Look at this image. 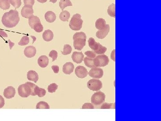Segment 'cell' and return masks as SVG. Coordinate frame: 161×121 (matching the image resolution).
Returning a JSON list of instances; mask_svg holds the SVG:
<instances>
[{
	"mask_svg": "<svg viewBox=\"0 0 161 121\" xmlns=\"http://www.w3.org/2000/svg\"><path fill=\"white\" fill-rule=\"evenodd\" d=\"M72 5V3L70 0H60L59 2L60 7L62 11H63L64 8L67 6H71Z\"/></svg>",
	"mask_w": 161,
	"mask_h": 121,
	"instance_id": "484cf974",
	"label": "cell"
},
{
	"mask_svg": "<svg viewBox=\"0 0 161 121\" xmlns=\"http://www.w3.org/2000/svg\"><path fill=\"white\" fill-rule=\"evenodd\" d=\"M70 17V12L67 10H63L60 13L59 15V18L62 21L68 22Z\"/></svg>",
	"mask_w": 161,
	"mask_h": 121,
	"instance_id": "7402d4cb",
	"label": "cell"
},
{
	"mask_svg": "<svg viewBox=\"0 0 161 121\" xmlns=\"http://www.w3.org/2000/svg\"><path fill=\"white\" fill-rule=\"evenodd\" d=\"M38 64L39 67L43 68L46 67L49 64V59L46 56H41L38 59Z\"/></svg>",
	"mask_w": 161,
	"mask_h": 121,
	"instance_id": "e0dca14e",
	"label": "cell"
},
{
	"mask_svg": "<svg viewBox=\"0 0 161 121\" xmlns=\"http://www.w3.org/2000/svg\"><path fill=\"white\" fill-rule=\"evenodd\" d=\"M87 86L89 89L93 91H98L103 87L101 81L98 79H91L87 82Z\"/></svg>",
	"mask_w": 161,
	"mask_h": 121,
	"instance_id": "52a82bcc",
	"label": "cell"
},
{
	"mask_svg": "<svg viewBox=\"0 0 161 121\" xmlns=\"http://www.w3.org/2000/svg\"><path fill=\"white\" fill-rule=\"evenodd\" d=\"M109 63L108 57L106 55L101 54L97 56L94 58V64L95 67H100L107 66Z\"/></svg>",
	"mask_w": 161,
	"mask_h": 121,
	"instance_id": "5b68a950",
	"label": "cell"
},
{
	"mask_svg": "<svg viewBox=\"0 0 161 121\" xmlns=\"http://www.w3.org/2000/svg\"><path fill=\"white\" fill-rule=\"evenodd\" d=\"M49 56L52 58V62H54L56 59L57 58L58 53L55 50H52L50 52L49 54Z\"/></svg>",
	"mask_w": 161,
	"mask_h": 121,
	"instance_id": "8d00e7d4",
	"label": "cell"
},
{
	"mask_svg": "<svg viewBox=\"0 0 161 121\" xmlns=\"http://www.w3.org/2000/svg\"><path fill=\"white\" fill-rule=\"evenodd\" d=\"M36 108L37 109H49L50 106L47 102L41 101L37 103Z\"/></svg>",
	"mask_w": 161,
	"mask_h": 121,
	"instance_id": "f1b7e54d",
	"label": "cell"
},
{
	"mask_svg": "<svg viewBox=\"0 0 161 121\" xmlns=\"http://www.w3.org/2000/svg\"><path fill=\"white\" fill-rule=\"evenodd\" d=\"M108 13L111 17H116V5L114 3L110 5L108 7Z\"/></svg>",
	"mask_w": 161,
	"mask_h": 121,
	"instance_id": "d4e9b609",
	"label": "cell"
},
{
	"mask_svg": "<svg viewBox=\"0 0 161 121\" xmlns=\"http://www.w3.org/2000/svg\"><path fill=\"white\" fill-rule=\"evenodd\" d=\"M29 37L27 35H24L18 43V45L21 46H26L29 44Z\"/></svg>",
	"mask_w": 161,
	"mask_h": 121,
	"instance_id": "4dcf8cb0",
	"label": "cell"
},
{
	"mask_svg": "<svg viewBox=\"0 0 161 121\" xmlns=\"http://www.w3.org/2000/svg\"><path fill=\"white\" fill-rule=\"evenodd\" d=\"M46 94V91L44 89L38 87L36 92V95H37L39 97H44Z\"/></svg>",
	"mask_w": 161,
	"mask_h": 121,
	"instance_id": "d590c367",
	"label": "cell"
},
{
	"mask_svg": "<svg viewBox=\"0 0 161 121\" xmlns=\"http://www.w3.org/2000/svg\"><path fill=\"white\" fill-rule=\"evenodd\" d=\"M33 29L36 32H38V33H40V32H42L43 31V26L42 25L41 22H38L34 26Z\"/></svg>",
	"mask_w": 161,
	"mask_h": 121,
	"instance_id": "e575fe53",
	"label": "cell"
},
{
	"mask_svg": "<svg viewBox=\"0 0 161 121\" xmlns=\"http://www.w3.org/2000/svg\"><path fill=\"white\" fill-rule=\"evenodd\" d=\"M38 2L41 3H44L47 1V0H37Z\"/></svg>",
	"mask_w": 161,
	"mask_h": 121,
	"instance_id": "bcb514c9",
	"label": "cell"
},
{
	"mask_svg": "<svg viewBox=\"0 0 161 121\" xmlns=\"http://www.w3.org/2000/svg\"><path fill=\"white\" fill-rule=\"evenodd\" d=\"M26 83L28 84L29 85L30 87V88H31V93L30 95L32 96H36V92H37V90L38 86L36 85L35 84L31 83L30 82H27Z\"/></svg>",
	"mask_w": 161,
	"mask_h": 121,
	"instance_id": "83f0119b",
	"label": "cell"
},
{
	"mask_svg": "<svg viewBox=\"0 0 161 121\" xmlns=\"http://www.w3.org/2000/svg\"><path fill=\"white\" fill-rule=\"evenodd\" d=\"M74 39V46L75 50H81L86 46L87 35L84 32H76L72 38Z\"/></svg>",
	"mask_w": 161,
	"mask_h": 121,
	"instance_id": "7a4b0ae2",
	"label": "cell"
},
{
	"mask_svg": "<svg viewBox=\"0 0 161 121\" xmlns=\"http://www.w3.org/2000/svg\"><path fill=\"white\" fill-rule=\"evenodd\" d=\"M85 64L88 67L92 68L95 67L94 64V58L86 57L84 59Z\"/></svg>",
	"mask_w": 161,
	"mask_h": 121,
	"instance_id": "4316f807",
	"label": "cell"
},
{
	"mask_svg": "<svg viewBox=\"0 0 161 121\" xmlns=\"http://www.w3.org/2000/svg\"><path fill=\"white\" fill-rule=\"evenodd\" d=\"M18 91L19 96L23 98L28 97L31 94V88L26 83L20 85L18 89Z\"/></svg>",
	"mask_w": 161,
	"mask_h": 121,
	"instance_id": "8992f818",
	"label": "cell"
},
{
	"mask_svg": "<svg viewBox=\"0 0 161 121\" xmlns=\"http://www.w3.org/2000/svg\"><path fill=\"white\" fill-rule=\"evenodd\" d=\"M8 43L9 44V48H10V50H12V48H13V47L14 46L15 44H14V43L12 42L10 39H9V40H8Z\"/></svg>",
	"mask_w": 161,
	"mask_h": 121,
	"instance_id": "f6af8a7d",
	"label": "cell"
},
{
	"mask_svg": "<svg viewBox=\"0 0 161 121\" xmlns=\"http://www.w3.org/2000/svg\"><path fill=\"white\" fill-rule=\"evenodd\" d=\"M75 74L78 78L83 79L87 76L88 72L87 69L83 66H79L76 68Z\"/></svg>",
	"mask_w": 161,
	"mask_h": 121,
	"instance_id": "30bf717a",
	"label": "cell"
},
{
	"mask_svg": "<svg viewBox=\"0 0 161 121\" xmlns=\"http://www.w3.org/2000/svg\"><path fill=\"white\" fill-rule=\"evenodd\" d=\"M72 51V47L70 44H64V46L63 51L62 52V54L64 55H67L71 53Z\"/></svg>",
	"mask_w": 161,
	"mask_h": 121,
	"instance_id": "f546056e",
	"label": "cell"
},
{
	"mask_svg": "<svg viewBox=\"0 0 161 121\" xmlns=\"http://www.w3.org/2000/svg\"><path fill=\"white\" fill-rule=\"evenodd\" d=\"M106 96L102 92H95L92 96L91 102L93 105L95 106H99L105 102Z\"/></svg>",
	"mask_w": 161,
	"mask_h": 121,
	"instance_id": "277c9868",
	"label": "cell"
},
{
	"mask_svg": "<svg viewBox=\"0 0 161 121\" xmlns=\"http://www.w3.org/2000/svg\"><path fill=\"white\" fill-rule=\"evenodd\" d=\"M94 105L91 103H85L82 106V109H94Z\"/></svg>",
	"mask_w": 161,
	"mask_h": 121,
	"instance_id": "f35d334b",
	"label": "cell"
},
{
	"mask_svg": "<svg viewBox=\"0 0 161 121\" xmlns=\"http://www.w3.org/2000/svg\"><path fill=\"white\" fill-rule=\"evenodd\" d=\"M58 87V86L57 84H56L55 83H52L50 84L47 87V91L48 92L52 93L55 92L56 90L57 89Z\"/></svg>",
	"mask_w": 161,
	"mask_h": 121,
	"instance_id": "d6a6232c",
	"label": "cell"
},
{
	"mask_svg": "<svg viewBox=\"0 0 161 121\" xmlns=\"http://www.w3.org/2000/svg\"><path fill=\"white\" fill-rule=\"evenodd\" d=\"M74 66L72 63L68 62L64 64L63 67V72L66 75H70L74 71Z\"/></svg>",
	"mask_w": 161,
	"mask_h": 121,
	"instance_id": "2e32d148",
	"label": "cell"
},
{
	"mask_svg": "<svg viewBox=\"0 0 161 121\" xmlns=\"http://www.w3.org/2000/svg\"><path fill=\"white\" fill-rule=\"evenodd\" d=\"M31 37L32 38H33L34 39L33 42V43H32V44H33L34 43V41H35V40H36V38L35 37H34V36H31Z\"/></svg>",
	"mask_w": 161,
	"mask_h": 121,
	"instance_id": "c3c4849f",
	"label": "cell"
},
{
	"mask_svg": "<svg viewBox=\"0 0 161 121\" xmlns=\"http://www.w3.org/2000/svg\"><path fill=\"white\" fill-rule=\"evenodd\" d=\"M110 31V26L109 24H106V25L102 29L99 30L97 31L96 36L97 37L100 39H103L106 37Z\"/></svg>",
	"mask_w": 161,
	"mask_h": 121,
	"instance_id": "8fae6325",
	"label": "cell"
},
{
	"mask_svg": "<svg viewBox=\"0 0 161 121\" xmlns=\"http://www.w3.org/2000/svg\"><path fill=\"white\" fill-rule=\"evenodd\" d=\"M115 52L116 50H113L111 52V58L112 60H113L114 62H116V57H115Z\"/></svg>",
	"mask_w": 161,
	"mask_h": 121,
	"instance_id": "7bdbcfd3",
	"label": "cell"
},
{
	"mask_svg": "<svg viewBox=\"0 0 161 121\" xmlns=\"http://www.w3.org/2000/svg\"><path fill=\"white\" fill-rule=\"evenodd\" d=\"M22 16L25 18H28L30 16L33 15L34 10L33 6L24 5L21 10Z\"/></svg>",
	"mask_w": 161,
	"mask_h": 121,
	"instance_id": "9c48e42d",
	"label": "cell"
},
{
	"mask_svg": "<svg viewBox=\"0 0 161 121\" xmlns=\"http://www.w3.org/2000/svg\"><path fill=\"white\" fill-rule=\"evenodd\" d=\"M27 78L29 80L36 83L39 80V75L35 71L30 70L27 72Z\"/></svg>",
	"mask_w": 161,
	"mask_h": 121,
	"instance_id": "ac0fdd59",
	"label": "cell"
},
{
	"mask_svg": "<svg viewBox=\"0 0 161 121\" xmlns=\"http://www.w3.org/2000/svg\"><path fill=\"white\" fill-rule=\"evenodd\" d=\"M51 69L55 74H58L59 72V67L57 65H53L51 67Z\"/></svg>",
	"mask_w": 161,
	"mask_h": 121,
	"instance_id": "60d3db41",
	"label": "cell"
},
{
	"mask_svg": "<svg viewBox=\"0 0 161 121\" xmlns=\"http://www.w3.org/2000/svg\"><path fill=\"white\" fill-rule=\"evenodd\" d=\"M85 54L87 56V57L91 58H95L96 56V54L93 51H87L85 52Z\"/></svg>",
	"mask_w": 161,
	"mask_h": 121,
	"instance_id": "74e56055",
	"label": "cell"
},
{
	"mask_svg": "<svg viewBox=\"0 0 161 121\" xmlns=\"http://www.w3.org/2000/svg\"><path fill=\"white\" fill-rule=\"evenodd\" d=\"M10 7L9 0H0V8L3 10H7Z\"/></svg>",
	"mask_w": 161,
	"mask_h": 121,
	"instance_id": "cb8c5ba5",
	"label": "cell"
},
{
	"mask_svg": "<svg viewBox=\"0 0 161 121\" xmlns=\"http://www.w3.org/2000/svg\"><path fill=\"white\" fill-rule=\"evenodd\" d=\"M83 21L81 18V15L76 14L72 16L70 21L69 27L73 31H79L82 28Z\"/></svg>",
	"mask_w": 161,
	"mask_h": 121,
	"instance_id": "3957f363",
	"label": "cell"
},
{
	"mask_svg": "<svg viewBox=\"0 0 161 121\" xmlns=\"http://www.w3.org/2000/svg\"><path fill=\"white\" fill-rule=\"evenodd\" d=\"M16 94V91L15 88L12 86H9V87L5 89L4 91V97L7 99H11L13 98Z\"/></svg>",
	"mask_w": 161,
	"mask_h": 121,
	"instance_id": "4fadbf2b",
	"label": "cell"
},
{
	"mask_svg": "<svg viewBox=\"0 0 161 121\" xmlns=\"http://www.w3.org/2000/svg\"><path fill=\"white\" fill-rule=\"evenodd\" d=\"M45 19L47 22L52 23L55 21L56 18L55 13L51 11H48L45 14Z\"/></svg>",
	"mask_w": 161,
	"mask_h": 121,
	"instance_id": "ffe728a7",
	"label": "cell"
},
{
	"mask_svg": "<svg viewBox=\"0 0 161 121\" xmlns=\"http://www.w3.org/2000/svg\"><path fill=\"white\" fill-rule=\"evenodd\" d=\"M88 74L90 77L94 79H100L103 75V71L102 69L94 67L92 68L89 72Z\"/></svg>",
	"mask_w": 161,
	"mask_h": 121,
	"instance_id": "ba28073f",
	"label": "cell"
},
{
	"mask_svg": "<svg viewBox=\"0 0 161 121\" xmlns=\"http://www.w3.org/2000/svg\"><path fill=\"white\" fill-rule=\"evenodd\" d=\"M24 5H31L33 6L34 4V0H23Z\"/></svg>",
	"mask_w": 161,
	"mask_h": 121,
	"instance_id": "ab89813d",
	"label": "cell"
},
{
	"mask_svg": "<svg viewBox=\"0 0 161 121\" xmlns=\"http://www.w3.org/2000/svg\"><path fill=\"white\" fill-rule=\"evenodd\" d=\"M36 49L33 46L26 47L24 51V54L28 58H33L36 54Z\"/></svg>",
	"mask_w": 161,
	"mask_h": 121,
	"instance_id": "9a60e30c",
	"label": "cell"
},
{
	"mask_svg": "<svg viewBox=\"0 0 161 121\" xmlns=\"http://www.w3.org/2000/svg\"><path fill=\"white\" fill-rule=\"evenodd\" d=\"M0 36H1L2 37H8L7 34L2 30H0Z\"/></svg>",
	"mask_w": 161,
	"mask_h": 121,
	"instance_id": "ee69618b",
	"label": "cell"
},
{
	"mask_svg": "<svg viewBox=\"0 0 161 121\" xmlns=\"http://www.w3.org/2000/svg\"><path fill=\"white\" fill-rule=\"evenodd\" d=\"M57 0H50L49 1L50 2H52V3H56V1H57Z\"/></svg>",
	"mask_w": 161,
	"mask_h": 121,
	"instance_id": "7dc6e473",
	"label": "cell"
},
{
	"mask_svg": "<svg viewBox=\"0 0 161 121\" xmlns=\"http://www.w3.org/2000/svg\"><path fill=\"white\" fill-rule=\"evenodd\" d=\"M89 46L90 48L95 53L97 51H98L101 47L102 46V45L95 41V40L93 38L91 37L88 39Z\"/></svg>",
	"mask_w": 161,
	"mask_h": 121,
	"instance_id": "7c38bea8",
	"label": "cell"
},
{
	"mask_svg": "<svg viewBox=\"0 0 161 121\" xmlns=\"http://www.w3.org/2000/svg\"><path fill=\"white\" fill-rule=\"evenodd\" d=\"M20 21L18 12L16 10H11L4 13L1 22L4 26L7 28H13L17 25Z\"/></svg>",
	"mask_w": 161,
	"mask_h": 121,
	"instance_id": "6da1fadb",
	"label": "cell"
},
{
	"mask_svg": "<svg viewBox=\"0 0 161 121\" xmlns=\"http://www.w3.org/2000/svg\"><path fill=\"white\" fill-rule=\"evenodd\" d=\"M101 109H115V103H108L104 102L100 107Z\"/></svg>",
	"mask_w": 161,
	"mask_h": 121,
	"instance_id": "1f68e13d",
	"label": "cell"
},
{
	"mask_svg": "<svg viewBox=\"0 0 161 121\" xmlns=\"http://www.w3.org/2000/svg\"><path fill=\"white\" fill-rule=\"evenodd\" d=\"M106 24V22L104 19L99 18L96 20L95 22V27L97 29L101 30L104 27Z\"/></svg>",
	"mask_w": 161,
	"mask_h": 121,
	"instance_id": "603a6c76",
	"label": "cell"
},
{
	"mask_svg": "<svg viewBox=\"0 0 161 121\" xmlns=\"http://www.w3.org/2000/svg\"><path fill=\"white\" fill-rule=\"evenodd\" d=\"M11 5L14 7L15 9H18L22 5L21 0H9Z\"/></svg>",
	"mask_w": 161,
	"mask_h": 121,
	"instance_id": "836d02e7",
	"label": "cell"
},
{
	"mask_svg": "<svg viewBox=\"0 0 161 121\" xmlns=\"http://www.w3.org/2000/svg\"><path fill=\"white\" fill-rule=\"evenodd\" d=\"M53 32L50 30H47L43 32V38L44 41L47 42L51 41L53 39Z\"/></svg>",
	"mask_w": 161,
	"mask_h": 121,
	"instance_id": "d6986e66",
	"label": "cell"
},
{
	"mask_svg": "<svg viewBox=\"0 0 161 121\" xmlns=\"http://www.w3.org/2000/svg\"><path fill=\"white\" fill-rule=\"evenodd\" d=\"M5 102L4 98L1 95H0V108H3L5 105Z\"/></svg>",
	"mask_w": 161,
	"mask_h": 121,
	"instance_id": "b9f144b4",
	"label": "cell"
},
{
	"mask_svg": "<svg viewBox=\"0 0 161 121\" xmlns=\"http://www.w3.org/2000/svg\"><path fill=\"white\" fill-rule=\"evenodd\" d=\"M39 22H40V19L37 16L32 15L28 18L29 25L32 29H33L36 23Z\"/></svg>",
	"mask_w": 161,
	"mask_h": 121,
	"instance_id": "44dd1931",
	"label": "cell"
},
{
	"mask_svg": "<svg viewBox=\"0 0 161 121\" xmlns=\"http://www.w3.org/2000/svg\"><path fill=\"white\" fill-rule=\"evenodd\" d=\"M72 60L77 64L82 63L84 58V55L81 52H74L71 56Z\"/></svg>",
	"mask_w": 161,
	"mask_h": 121,
	"instance_id": "5bb4252c",
	"label": "cell"
}]
</instances>
